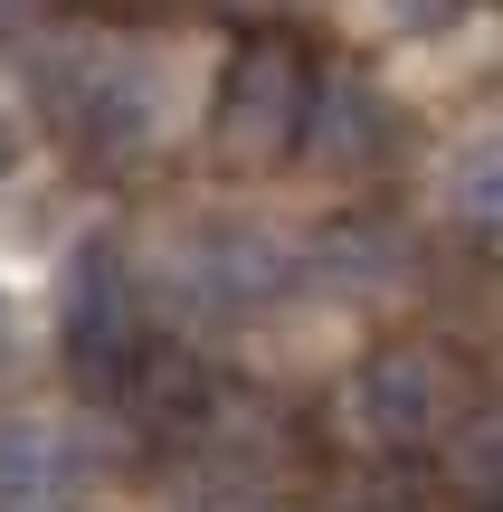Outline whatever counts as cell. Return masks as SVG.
Wrapping results in <instances>:
<instances>
[{
    "label": "cell",
    "instance_id": "obj_8",
    "mask_svg": "<svg viewBox=\"0 0 503 512\" xmlns=\"http://www.w3.org/2000/svg\"><path fill=\"white\" fill-rule=\"evenodd\" d=\"M181 437L228 475V494H247L257 475H276V465H285V418L266 399H247V389H209L200 418H190Z\"/></svg>",
    "mask_w": 503,
    "mask_h": 512
},
{
    "label": "cell",
    "instance_id": "obj_1",
    "mask_svg": "<svg viewBox=\"0 0 503 512\" xmlns=\"http://www.w3.org/2000/svg\"><path fill=\"white\" fill-rule=\"evenodd\" d=\"M29 86H38V105L86 152H105V162L143 152L152 133L171 124V57L152 48V38H133V29H76V19L38 29L29 38Z\"/></svg>",
    "mask_w": 503,
    "mask_h": 512
},
{
    "label": "cell",
    "instance_id": "obj_2",
    "mask_svg": "<svg viewBox=\"0 0 503 512\" xmlns=\"http://www.w3.org/2000/svg\"><path fill=\"white\" fill-rule=\"evenodd\" d=\"M143 275H152V294H162L171 313L219 323V313H257L266 294L295 275V247L266 219H247V209H190V219H171L162 238L143 247Z\"/></svg>",
    "mask_w": 503,
    "mask_h": 512
},
{
    "label": "cell",
    "instance_id": "obj_11",
    "mask_svg": "<svg viewBox=\"0 0 503 512\" xmlns=\"http://www.w3.org/2000/svg\"><path fill=\"white\" fill-rule=\"evenodd\" d=\"M437 484L466 512H503V408H466L437 427Z\"/></svg>",
    "mask_w": 503,
    "mask_h": 512
},
{
    "label": "cell",
    "instance_id": "obj_4",
    "mask_svg": "<svg viewBox=\"0 0 503 512\" xmlns=\"http://www.w3.org/2000/svg\"><path fill=\"white\" fill-rule=\"evenodd\" d=\"M143 342L152 332H143V285H133V266L105 238H86L67 256V285H57V351H67L76 389L114 399V380L143 361Z\"/></svg>",
    "mask_w": 503,
    "mask_h": 512
},
{
    "label": "cell",
    "instance_id": "obj_15",
    "mask_svg": "<svg viewBox=\"0 0 503 512\" xmlns=\"http://www.w3.org/2000/svg\"><path fill=\"white\" fill-rule=\"evenodd\" d=\"M200 512H257V503H238V494H228V503H200Z\"/></svg>",
    "mask_w": 503,
    "mask_h": 512
},
{
    "label": "cell",
    "instance_id": "obj_7",
    "mask_svg": "<svg viewBox=\"0 0 503 512\" xmlns=\"http://www.w3.org/2000/svg\"><path fill=\"white\" fill-rule=\"evenodd\" d=\"M295 143L314 152L323 171H371L380 152H390V105H380V86H361V76H314Z\"/></svg>",
    "mask_w": 503,
    "mask_h": 512
},
{
    "label": "cell",
    "instance_id": "obj_12",
    "mask_svg": "<svg viewBox=\"0 0 503 512\" xmlns=\"http://www.w3.org/2000/svg\"><path fill=\"white\" fill-rule=\"evenodd\" d=\"M380 10H390L399 29H437V19H456L466 0H380Z\"/></svg>",
    "mask_w": 503,
    "mask_h": 512
},
{
    "label": "cell",
    "instance_id": "obj_10",
    "mask_svg": "<svg viewBox=\"0 0 503 512\" xmlns=\"http://www.w3.org/2000/svg\"><path fill=\"white\" fill-rule=\"evenodd\" d=\"M437 200H447V219L475 228V238L503 228V114L447 143V162H437Z\"/></svg>",
    "mask_w": 503,
    "mask_h": 512
},
{
    "label": "cell",
    "instance_id": "obj_5",
    "mask_svg": "<svg viewBox=\"0 0 503 512\" xmlns=\"http://www.w3.org/2000/svg\"><path fill=\"white\" fill-rule=\"evenodd\" d=\"M304 86H314V67L285 38H247L228 57V76H219V152L238 171L285 162L295 152V124H304Z\"/></svg>",
    "mask_w": 503,
    "mask_h": 512
},
{
    "label": "cell",
    "instance_id": "obj_9",
    "mask_svg": "<svg viewBox=\"0 0 503 512\" xmlns=\"http://www.w3.org/2000/svg\"><path fill=\"white\" fill-rule=\"evenodd\" d=\"M304 266H314V285L342 294V304H390L418 256H409V238H399L390 219H342V228H323V247L304 256Z\"/></svg>",
    "mask_w": 503,
    "mask_h": 512
},
{
    "label": "cell",
    "instance_id": "obj_13",
    "mask_svg": "<svg viewBox=\"0 0 503 512\" xmlns=\"http://www.w3.org/2000/svg\"><path fill=\"white\" fill-rule=\"evenodd\" d=\"M29 19H48V0H0V29H29Z\"/></svg>",
    "mask_w": 503,
    "mask_h": 512
},
{
    "label": "cell",
    "instance_id": "obj_14",
    "mask_svg": "<svg viewBox=\"0 0 503 512\" xmlns=\"http://www.w3.org/2000/svg\"><path fill=\"white\" fill-rule=\"evenodd\" d=\"M0 171H19V114L0 105Z\"/></svg>",
    "mask_w": 503,
    "mask_h": 512
},
{
    "label": "cell",
    "instance_id": "obj_6",
    "mask_svg": "<svg viewBox=\"0 0 503 512\" xmlns=\"http://www.w3.org/2000/svg\"><path fill=\"white\" fill-rule=\"evenodd\" d=\"M95 484V446L67 418H0V512H76Z\"/></svg>",
    "mask_w": 503,
    "mask_h": 512
},
{
    "label": "cell",
    "instance_id": "obj_3",
    "mask_svg": "<svg viewBox=\"0 0 503 512\" xmlns=\"http://www.w3.org/2000/svg\"><path fill=\"white\" fill-rule=\"evenodd\" d=\"M333 418L352 427V446L371 456H418L437 446V427L456 418V361L437 342H380L352 361V380L333 389Z\"/></svg>",
    "mask_w": 503,
    "mask_h": 512
}]
</instances>
